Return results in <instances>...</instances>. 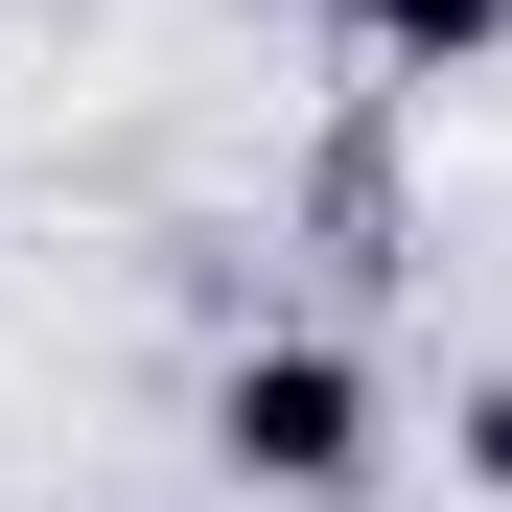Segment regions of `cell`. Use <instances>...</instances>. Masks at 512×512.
<instances>
[{
	"mask_svg": "<svg viewBox=\"0 0 512 512\" xmlns=\"http://www.w3.org/2000/svg\"><path fill=\"white\" fill-rule=\"evenodd\" d=\"M373 443H396V396H373V350H326V326H256V350L210 373V466L256 512H350Z\"/></svg>",
	"mask_w": 512,
	"mask_h": 512,
	"instance_id": "1",
	"label": "cell"
},
{
	"mask_svg": "<svg viewBox=\"0 0 512 512\" xmlns=\"http://www.w3.org/2000/svg\"><path fill=\"white\" fill-rule=\"evenodd\" d=\"M326 47H350L373 94H466V70H512V0H350Z\"/></svg>",
	"mask_w": 512,
	"mask_h": 512,
	"instance_id": "2",
	"label": "cell"
},
{
	"mask_svg": "<svg viewBox=\"0 0 512 512\" xmlns=\"http://www.w3.org/2000/svg\"><path fill=\"white\" fill-rule=\"evenodd\" d=\"M443 466H466V489L512 512V373H466V396H443Z\"/></svg>",
	"mask_w": 512,
	"mask_h": 512,
	"instance_id": "3",
	"label": "cell"
},
{
	"mask_svg": "<svg viewBox=\"0 0 512 512\" xmlns=\"http://www.w3.org/2000/svg\"><path fill=\"white\" fill-rule=\"evenodd\" d=\"M233 24H350V0H233Z\"/></svg>",
	"mask_w": 512,
	"mask_h": 512,
	"instance_id": "4",
	"label": "cell"
}]
</instances>
